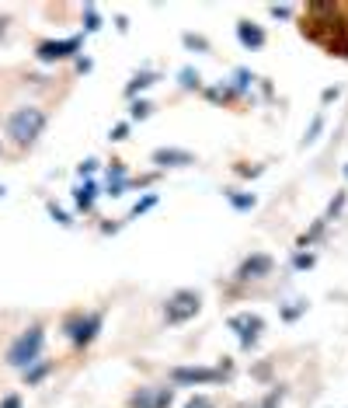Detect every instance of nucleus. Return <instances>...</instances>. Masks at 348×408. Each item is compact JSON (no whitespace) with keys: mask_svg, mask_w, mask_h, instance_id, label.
<instances>
[{"mask_svg":"<svg viewBox=\"0 0 348 408\" xmlns=\"http://www.w3.org/2000/svg\"><path fill=\"white\" fill-rule=\"evenodd\" d=\"M42 126H46V112L39 105H22L8 119V136L18 147H28V143H35V136L42 133Z\"/></svg>","mask_w":348,"mask_h":408,"instance_id":"1","label":"nucleus"},{"mask_svg":"<svg viewBox=\"0 0 348 408\" xmlns=\"http://www.w3.org/2000/svg\"><path fill=\"white\" fill-rule=\"evenodd\" d=\"M42 342H46V332H42V325H32L25 335H18L15 338V345L8 349V363L11 366H22V370H28L35 359H39V349H42Z\"/></svg>","mask_w":348,"mask_h":408,"instance_id":"2","label":"nucleus"},{"mask_svg":"<svg viewBox=\"0 0 348 408\" xmlns=\"http://www.w3.org/2000/svg\"><path fill=\"white\" fill-rule=\"evenodd\" d=\"M199 307H202L199 293H192V290H178V293H171V297H167V304H164V318H167L171 325H181V321L195 318V314H199Z\"/></svg>","mask_w":348,"mask_h":408,"instance_id":"3","label":"nucleus"},{"mask_svg":"<svg viewBox=\"0 0 348 408\" xmlns=\"http://www.w3.org/2000/svg\"><path fill=\"white\" fill-rule=\"evenodd\" d=\"M129 405H133V408H167V405H171V391H167V387H160V391L140 387V391L129 398Z\"/></svg>","mask_w":348,"mask_h":408,"instance_id":"4","label":"nucleus"},{"mask_svg":"<svg viewBox=\"0 0 348 408\" xmlns=\"http://www.w3.org/2000/svg\"><path fill=\"white\" fill-rule=\"evenodd\" d=\"M171 380H174V384H213V380H219V370H192V366H178V370H171Z\"/></svg>","mask_w":348,"mask_h":408,"instance_id":"5","label":"nucleus"},{"mask_svg":"<svg viewBox=\"0 0 348 408\" xmlns=\"http://www.w3.org/2000/svg\"><path fill=\"white\" fill-rule=\"evenodd\" d=\"M77 46H81V39H67V42H42V46H39V60H46V63H53V60H67L70 53H77Z\"/></svg>","mask_w":348,"mask_h":408,"instance_id":"6","label":"nucleus"},{"mask_svg":"<svg viewBox=\"0 0 348 408\" xmlns=\"http://www.w3.org/2000/svg\"><path fill=\"white\" fill-rule=\"evenodd\" d=\"M98 328H101V314H91V318H84V321L70 325V338H74L77 345H88V342L98 335Z\"/></svg>","mask_w":348,"mask_h":408,"instance_id":"7","label":"nucleus"},{"mask_svg":"<svg viewBox=\"0 0 348 408\" xmlns=\"http://www.w3.org/2000/svg\"><path fill=\"white\" fill-rule=\"evenodd\" d=\"M268 272H272V259H268V255H251V259L240 266L237 279H261V276H268Z\"/></svg>","mask_w":348,"mask_h":408,"instance_id":"8","label":"nucleus"},{"mask_svg":"<svg viewBox=\"0 0 348 408\" xmlns=\"http://www.w3.org/2000/svg\"><path fill=\"white\" fill-rule=\"evenodd\" d=\"M230 328H240V338H244V342H251V338L261 332V318L240 314V318H230Z\"/></svg>","mask_w":348,"mask_h":408,"instance_id":"9","label":"nucleus"},{"mask_svg":"<svg viewBox=\"0 0 348 408\" xmlns=\"http://www.w3.org/2000/svg\"><path fill=\"white\" fill-rule=\"evenodd\" d=\"M237 35H240V42H244V46H251V49L265 46V32H261V28H254V25H247V22H240Z\"/></svg>","mask_w":348,"mask_h":408,"instance_id":"10","label":"nucleus"},{"mask_svg":"<svg viewBox=\"0 0 348 408\" xmlns=\"http://www.w3.org/2000/svg\"><path fill=\"white\" fill-rule=\"evenodd\" d=\"M154 161H157V164H195V157L185 154V150H157Z\"/></svg>","mask_w":348,"mask_h":408,"instance_id":"11","label":"nucleus"},{"mask_svg":"<svg viewBox=\"0 0 348 408\" xmlns=\"http://www.w3.org/2000/svg\"><path fill=\"white\" fill-rule=\"evenodd\" d=\"M77 202H81V206H84V210L91 206V202H94V185H91V181L77 188Z\"/></svg>","mask_w":348,"mask_h":408,"instance_id":"12","label":"nucleus"},{"mask_svg":"<svg viewBox=\"0 0 348 408\" xmlns=\"http://www.w3.org/2000/svg\"><path fill=\"white\" fill-rule=\"evenodd\" d=\"M147 84H154V77H150V74H140V77H136V81L129 84V95H133L136 88H147Z\"/></svg>","mask_w":348,"mask_h":408,"instance_id":"13","label":"nucleus"},{"mask_svg":"<svg viewBox=\"0 0 348 408\" xmlns=\"http://www.w3.org/2000/svg\"><path fill=\"white\" fill-rule=\"evenodd\" d=\"M42 377H46V366H35L32 373H25V380H28V384H39Z\"/></svg>","mask_w":348,"mask_h":408,"instance_id":"14","label":"nucleus"},{"mask_svg":"<svg viewBox=\"0 0 348 408\" xmlns=\"http://www.w3.org/2000/svg\"><path fill=\"white\" fill-rule=\"evenodd\" d=\"M185 408H213V401H209V398H202V394H199V398H192V401H188V405H185Z\"/></svg>","mask_w":348,"mask_h":408,"instance_id":"15","label":"nucleus"},{"mask_svg":"<svg viewBox=\"0 0 348 408\" xmlns=\"http://www.w3.org/2000/svg\"><path fill=\"white\" fill-rule=\"evenodd\" d=\"M0 408H22V398H18V394H8V398H4V405H0Z\"/></svg>","mask_w":348,"mask_h":408,"instance_id":"16","label":"nucleus"},{"mask_svg":"<svg viewBox=\"0 0 348 408\" xmlns=\"http://www.w3.org/2000/svg\"><path fill=\"white\" fill-rule=\"evenodd\" d=\"M147 112H150V105H147V101H140V105H133V115H136V119H143Z\"/></svg>","mask_w":348,"mask_h":408,"instance_id":"17","label":"nucleus"},{"mask_svg":"<svg viewBox=\"0 0 348 408\" xmlns=\"http://www.w3.org/2000/svg\"><path fill=\"white\" fill-rule=\"evenodd\" d=\"M88 28H91V32L98 28V15H94V8H88Z\"/></svg>","mask_w":348,"mask_h":408,"instance_id":"18","label":"nucleus"}]
</instances>
